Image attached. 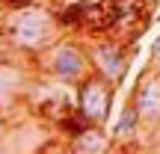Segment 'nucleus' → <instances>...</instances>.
Masks as SVG:
<instances>
[{"label":"nucleus","instance_id":"obj_9","mask_svg":"<svg viewBox=\"0 0 160 154\" xmlns=\"http://www.w3.org/2000/svg\"><path fill=\"white\" fill-rule=\"evenodd\" d=\"M0 6H3L6 15H12V12H24V9H36V0H0Z\"/></svg>","mask_w":160,"mask_h":154},{"label":"nucleus","instance_id":"obj_4","mask_svg":"<svg viewBox=\"0 0 160 154\" xmlns=\"http://www.w3.org/2000/svg\"><path fill=\"white\" fill-rule=\"evenodd\" d=\"M71 104H74V113H80L92 127H104L116 104V89L98 74H89L74 86V101Z\"/></svg>","mask_w":160,"mask_h":154},{"label":"nucleus","instance_id":"obj_6","mask_svg":"<svg viewBox=\"0 0 160 154\" xmlns=\"http://www.w3.org/2000/svg\"><path fill=\"white\" fill-rule=\"evenodd\" d=\"M128 104L133 107L142 131L148 127L151 133H157V125H160V74H157V68H148L139 74V83L133 86V95Z\"/></svg>","mask_w":160,"mask_h":154},{"label":"nucleus","instance_id":"obj_7","mask_svg":"<svg viewBox=\"0 0 160 154\" xmlns=\"http://www.w3.org/2000/svg\"><path fill=\"white\" fill-rule=\"evenodd\" d=\"M71 154H113V139L104 127H86L80 137H74L68 142Z\"/></svg>","mask_w":160,"mask_h":154},{"label":"nucleus","instance_id":"obj_11","mask_svg":"<svg viewBox=\"0 0 160 154\" xmlns=\"http://www.w3.org/2000/svg\"><path fill=\"white\" fill-rule=\"evenodd\" d=\"M3 133H6V119H0V139H3Z\"/></svg>","mask_w":160,"mask_h":154},{"label":"nucleus","instance_id":"obj_2","mask_svg":"<svg viewBox=\"0 0 160 154\" xmlns=\"http://www.w3.org/2000/svg\"><path fill=\"white\" fill-rule=\"evenodd\" d=\"M36 74L42 80H53L62 86H77L83 77L92 74L89 59H86V42L83 39H62L59 36L53 45H48L42 53L30 59Z\"/></svg>","mask_w":160,"mask_h":154},{"label":"nucleus","instance_id":"obj_1","mask_svg":"<svg viewBox=\"0 0 160 154\" xmlns=\"http://www.w3.org/2000/svg\"><path fill=\"white\" fill-rule=\"evenodd\" d=\"M0 30H3L0 36H3L6 47H9L15 57H24V53H27L30 59L59 39L57 27H53V18H51V9H42V6L6 15V21L0 24Z\"/></svg>","mask_w":160,"mask_h":154},{"label":"nucleus","instance_id":"obj_5","mask_svg":"<svg viewBox=\"0 0 160 154\" xmlns=\"http://www.w3.org/2000/svg\"><path fill=\"white\" fill-rule=\"evenodd\" d=\"M30 80L33 77L27 74V65L12 51L0 53V119L6 110L18 107L30 95Z\"/></svg>","mask_w":160,"mask_h":154},{"label":"nucleus","instance_id":"obj_8","mask_svg":"<svg viewBox=\"0 0 160 154\" xmlns=\"http://www.w3.org/2000/svg\"><path fill=\"white\" fill-rule=\"evenodd\" d=\"M53 127L59 131V139L71 142L74 137H80V133H83L86 127H92V125H89V122H86L80 113H74V110H71V113H65L62 119H57V122H53Z\"/></svg>","mask_w":160,"mask_h":154},{"label":"nucleus","instance_id":"obj_10","mask_svg":"<svg viewBox=\"0 0 160 154\" xmlns=\"http://www.w3.org/2000/svg\"><path fill=\"white\" fill-rule=\"evenodd\" d=\"M113 154H157V145H145V142H131V145H122L119 151Z\"/></svg>","mask_w":160,"mask_h":154},{"label":"nucleus","instance_id":"obj_3","mask_svg":"<svg viewBox=\"0 0 160 154\" xmlns=\"http://www.w3.org/2000/svg\"><path fill=\"white\" fill-rule=\"evenodd\" d=\"M86 59H89L92 74L107 80L113 89H119L131 65V45H125L116 36H101V39L86 42Z\"/></svg>","mask_w":160,"mask_h":154}]
</instances>
